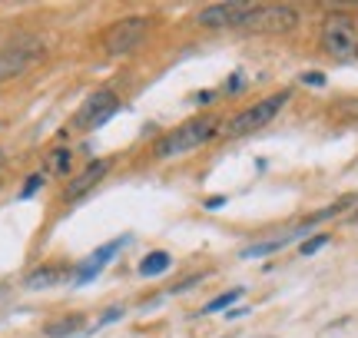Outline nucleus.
Returning a JSON list of instances; mask_svg holds the SVG:
<instances>
[{
  "instance_id": "22",
  "label": "nucleus",
  "mask_w": 358,
  "mask_h": 338,
  "mask_svg": "<svg viewBox=\"0 0 358 338\" xmlns=\"http://www.w3.org/2000/svg\"><path fill=\"white\" fill-rule=\"evenodd\" d=\"M0 166H3V149H0Z\"/></svg>"
},
{
  "instance_id": "9",
  "label": "nucleus",
  "mask_w": 358,
  "mask_h": 338,
  "mask_svg": "<svg viewBox=\"0 0 358 338\" xmlns=\"http://www.w3.org/2000/svg\"><path fill=\"white\" fill-rule=\"evenodd\" d=\"M123 246H127V235H120V239H113V242L100 246L87 262H83V265H80L77 272H73V282H77V286H87V282H90V279H93L96 272H100V269H106V265H110V259H113V256H116V252H120Z\"/></svg>"
},
{
  "instance_id": "15",
  "label": "nucleus",
  "mask_w": 358,
  "mask_h": 338,
  "mask_svg": "<svg viewBox=\"0 0 358 338\" xmlns=\"http://www.w3.org/2000/svg\"><path fill=\"white\" fill-rule=\"evenodd\" d=\"M322 246H329V235H325V233H319V235H315V239H306L299 252H302V256H315V252H319Z\"/></svg>"
},
{
  "instance_id": "6",
  "label": "nucleus",
  "mask_w": 358,
  "mask_h": 338,
  "mask_svg": "<svg viewBox=\"0 0 358 338\" xmlns=\"http://www.w3.org/2000/svg\"><path fill=\"white\" fill-rule=\"evenodd\" d=\"M37 60H43V47H40V40H34V37L13 40L7 47H0V83L27 73Z\"/></svg>"
},
{
  "instance_id": "18",
  "label": "nucleus",
  "mask_w": 358,
  "mask_h": 338,
  "mask_svg": "<svg viewBox=\"0 0 358 338\" xmlns=\"http://www.w3.org/2000/svg\"><path fill=\"white\" fill-rule=\"evenodd\" d=\"M302 83H308V87H325V77H322V73H306Z\"/></svg>"
},
{
  "instance_id": "14",
  "label": "nucleus",
  "mask_w": 358,
  "mask_h": 338,
  "mask_svg": "<svg viewBox=\"0 0 358 338\" xmlns=\"http://www.w3.org/2000/svg\"><path fill=\"white\" fill-rule=\"evenodd\" d=\"M243 299V288H232V292H222V295H216V299L206 305L203 312H219V309H229L232 302H239Z\"/></svg>"
},
{
  "instance_id": "11",
  "label": "nucleus",
  "mask_w": 358,
  "mask_h": 338,
  "mask_svg": "<svg viewBox=\"0 0 358 338\" xmlns=\"http://www.w3.org/2000/svg\"><path fill=\"white\" fill-rule=\"evenodd\" d=\"M66 279V269H60V265H43V269H37V272L27 275V288H50V286H60Z\"/></svg>"
},
{
  "instance_id": "16",
  "label": "nucleus",
  "mask_w": 358,
  "mask_h": 338,
  "mask_svg": "<svg viewBox=\"0 0 358 338\" xmlns=\"http://www.w3.org/2000/svg\"><path fill=\"white\" fill-rule=\"evenodd\" d=\"M66 166H70V149H57L50 156V169L53 172H66Z\"/></svg>"
},
{
  "instance_id": "19",
  "label": "nucleus",
  "mask_w": 358,
  "mask_h": 338,
  "mask_svg": "<svg viewBox=\"0 0 358 338\" xmlns=\"http://www.w3.org/2000/svg\"><path fill=\"white\" fill-rule=\"evenodd\" d=\"M120 315H123V309H110V312H106V315L100 318V328H103V325H110V322H116Z\"/></svg>"
},
{
  "instance_id": "3",
  "label": "nucleus",
  "mask_w": 358,
  "mask_h": 338,
  "mask_svg": "<svg viewBox=\"0 0 358 338\" xmlns=\"http://www.w3.org/2000/svg\"><path fill=\"white\" fill-rule=\"evenodd\" d=\"M285 100H289V93H272L268 100H259L256 106H249L239 117H232L229 123L222 126V133H226V136H245V133H256L259 126H268V123L275 119V113L285 106Z\"/></svg>"
},
{
  "instance_id": "21",
  "label": "nucleus",
  "mask_w": 358,
  "mask_h": 338,
  "mask_svg": "<svg viewBox=\"0 0 358 338\" xmlns=\"http://www.w3.org/2000/svg\"><path fill=\"white\" fill-rule=\"evenodd\" d=\"M213 96H216V93H199V96H196V103H213Z\"/></svg>"
},
{
  "instance_id": "8",
  "label": "nucleus",
  "mask_w": 358,
  "mask_h": 338,
  "mask_svg": "<svg viewBox=\"0 0 358 338\" xmlns=\"http://www.w3.org/2000/svg\"><path fill=\"white\" fill-rule=\"evenodd\" d=\"M256 3H213L206 10L196 13V24L209 27V30H222V27H243V20L252 13Z\"/></svg>"
},
{
  "instance_id": "2",
  "label": "nucleus",
  "mask_w": 358,
  "mask_h": 338,
  "mask_svg": "<svg viewBox=\"0 0 358 338\" xmlns=\"http://www.w3.org/2000/svg\"><path fill=\"white\" fill-rule=\"evenodd\" d=\"M322 47L335 60H352L358 57V27L345 13H332L322 24Z\"/></svg>"
},
{
  "instance_id": "7",
  "label": "nucleus",
  "mask_w": 358,
  "mask_h": 338,
  "mask_svg": "<svg viewBox=\"0 0 358 338\" xmlns=\"http://www.w3.org/2000/svg\"><path fill=\"white\" fill-rule=\"evenodd\" d=\"M116 110H120V100H116V93H110V90L93 93L87 103L80 106L77 117H73V130H96V126H103L106 119L113 117Z\"/></svg>"
},
{
  "instance_id": "10",
  "label": "nucleus",
  "mask_w": 358,
  "mask_h": 338,
  "mask_svg": "<svg viewBox=\"0 0 358 338\" xmlns=\"http://www.w3.org/2000/svg\"><path fill=\"white\" fill-rule=\"evenodd\" d=\"M106 172H110V163H106V159H100V163H90V166L80 172L77 179L66 186L64 196H66V199H80V196H87L90 189H93V186H96V182L106 176Z\"/></svg>"
},
{
  "instance_id": "20",
  "label": "nucleus",
  "mask_w": 358,
  "mask_h": 338,
  "mask_svg": "<svg viewBox=\"0 0 358 338\" xmlns=\"http://www.w3.org/2000/svg\"><path fill=\"white\" fill-rule=\"evenodd\" d=\"M222 203H226L222 196H213V199H206V209H222Z\"/></svg>"
},
{
  "instance_id": "12",
  "label": "nucleus",
  "mask_w": 358,
  "mask_h": 338,
  "mask_svg": "<svg viewBox=\"0 0 358 338\" xmlns=\"http://www.w3.org/2000/svg\"><path fill=\"white\" fill-rule=\"evenodd\" d=\"M80 328H83V315H64V318H57V322H50V325L43 328V335L66 338V335H73V332H80Z\"/></svg>"
},
{
  "instance_id": "4",
  "label": "nucleus",
  "mask_w": 358,
  "mask_h": 338,
  "mask_svg": "<svg viewBox=\"0 0 358 338\" xmlns=\"http://www.w3.org/2000/svg\"><path fill=\"white\" fill-rule=\"evenodd\" d=\"M150 34V17H123L116 20L106 37H103V50L110 57H123V53H133L136 47H143V40Z\"/></svg>"
},
{
  "instance_id": "5",
  "label": "nucleus",
  "mask_w": 358,
  "mask_h": 338,
  "mask_svg": "<svg viewBox=\"0 0 358 338\" xmlns=\"http://www.w3.org/2000/svg\"><path fill=\"white\" fill-rule=\"evenodd\" d=\"M299 24V13L285 3H256L252 13L243 20V30L252 34H289Z\"/></svg>"
},
{
  "instance_id": "1",
  "label": "nucleus",
  "mask_w": 358,
  "mask_h": 338,
  "mask_svg": "<svg viewBox=\"0 0 358 338\" xmlns=\"http://www.w3.org/2000/svg\"><path fill=\"white\" fill-rule=\"evenodd\" d=\"M219 133V119L213 117H196L189 123H182L179 130L166 133L159 143H156V156L159 159H173V156H182V153H189L196 146H203L206 140H213Z\"/></svg>"
},
{
  "instance_id": "13",
  "label": "nucleus",
  "mask_w": 358,
  "mask_h": 338,
  "mask_svg": "<svg viewBox=\"0 0 358 338\" xmlns=\"http://www.w3.org/2000/svg\"><path fill=\"white\" fill-rule=\"evenodd\" d=\"M173 265V259H169V252H150L146 259H143V265H140V275H163Z\"/></svg>"
},
{
  "instance_id": "17",
  "label": "nucleus",
  "mask_w": 358,
  "mask_h": 338,
  "mask_svg": "<svg viewBox=\"0 0 358 338\" xmlns=\"http://www.w3.org/2000/svg\"><path fill=\"white\" fill-rule=\"evenodd\" d=\"M40 186H43V176H40V172H37V176H30V179H27V186L20 189V199H30V196L37 193Z\"/></svg>"
}]
</instances>
